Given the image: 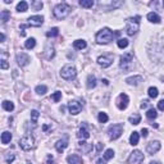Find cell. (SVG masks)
Segmentation results:
<instances>
[{"label": "cell", "instance_id": "b9f144b4", "mask_svg": "<svg viewBox=\"0 0 164 164\" xmlns=\"http://www.w3.org/2000/svg\"><path fill=\"white\" fill-rule=\"evenodd\" d=\"M117 45H118V47H120V49H124V47L128 46V40L127 38H119L117 41Z\"/></svg>", "mask_w": 164, "mask_h": 164}, {"label": "cell", "instance_id": "7c38bea8", "mask_svg": "<svg viewBox=\"0 0 164 164\" xmlns=\"http://www.w3.org/2000/svg\"><path fill=\"white\" fill-rule=\"evenodd\" d=\"M30 62H31V58H30L26 53H18L17 54V63H18L19 67H26Z\"/></svg>", "mask_w": 164, "mask_h": 164}, {"label": "cell", "instance_id": "4fadbf2b", "mask_svg": "<svg viewBox=\"0 0 164 164\" xmlns=\"http://www.w3.org/2000/svg\"><path fill=\"white\" fill-rule=\"evenodd\" d=\"M44 23V17L42 16H32L28 18V24L32 27H40Z\"/></svg>", "mask_w": 164, "mask_h": 164}, {"label": "cell", "instance_id": "9a60e30c", "mask_svg": "<svg viewBox=\"0 0 164 164\" xmlns=\"http://www.w3.org/2000/svg\"><path fill=\"white\" fill-rule=\"evenodd\" d=\"M67 146H68V137H63L62 140H58L57 141V144H55V149H57V151L58 153H63L64 150L67 149Z\"/></svg>", "mask_w": 164, "mask_h": 164}, {"label": "cell", "instance_id": "cb8c5ba5", "mask_svg": "<svg viewBox=\"0 0 164 164\" xmlns=\"http://www.w3.org/2000/svg\"><path fill=\"white\" fill-rule=\"evenodd\" d=\"M139 140H140L139 132H132L131 136H129V144H131L132 146H135V145L139 144Z\"/></svg>", "mask_w": 164, "mask_h": 164}, {"label": "cell", "instance_id": "f907efd6", "mask_svg": "<svg viewBox=\"0 0 164 164\" xmlns=\"http://www.w3.org/2000/svg\"><path fill=\"white\" fill-rule=\"evenodd\" d=\"M96 164H106V160L104 158H99L96 160Z\"/></svg>", "mask_w": 164, "mask_h": 164}, {"label": "cell", "instance_id": "7bdbcfd3", "mask_svg": "<svg viewBox=\"0 0 164 164\" xmlns=\"http://www.w3.org/2000/svg\"><path fill=\"white\" fill-rule=\"evenodd\" d=\"M40 117V113L37 110H31V119H32V123L36 124L37 123V119Z\"/></svg>", "mask_w": 164, "mask_h": 164}, {"label": "cell", "instance_id": "30bf717a", "mask_svg": "<svg viewBox=\"0 0 164 164\" xmlns=\"http://www.w3.org/2000/svg\"><path fill=\"white\" fill-rule=\"evenodd\" d=\"M68 109H69V113L73 115H77L82 110V104L77 100H71L68 103Z\"/></svg>", "mask_w": 164, "mask_h": 164}, {"label": "cell", "instance_id": "6da1fadb", "mask_svg": "<svg viewBox=\"0 0 164 164\" xmlns=\"http://www.w3.org/2000/svg\"><path fill=\"white\" fill-rule=\"evenodd\" d=\"M140 19H141L140 16L131 17V18L127 19V22H126V32H127L128 36H133L137 31H139V28H140Z\"/></svg>", "mask_w": 164, "mask_h": 164}, {"label": "cell", "instance_id": "3957f363", "mask_svg": "<svg viewBox=\"0 0 164 164\" xmlns=\"http://www.w3.org/2000/svg\"><path fill=\"white\" fill-rule=\"evenodd\" d=\"M53 13H54V17H55V18L64 19V18H66V17L71 13V7L68 5V4H66V3H60V4H58V5L54 8Z\"/></svg>", "mask_w": 164, "mask_h": 164}, {"label": "cell", "instance_id": "ffe728a7", "mask_svg": "<svg viewBox=\"0 0 164 164\" xmlns=\"http://www.w3.org/2000/svg\"><path fill=\"white\" fill-rule=\"evenodd\" d=\"M126 82L128 85H133V86H137L142 82V77L141 76H132V77H128L126 78Z\"/></svg>", "mask_w": 164, "mask_h": 164}, {"label": "cell", "instance_id": "d590c367", "mask_svg": "<svg viewBox=\"0 0 164 164\" xmlns=\"http://www.w3.org/2000/svg\"><path fill=\"white\" fill-rule=\"evenodd\" d=\"M59 35V28L58 27H54V28H51L49 30V31L46 32V36L47 37H55V36H58Z\"/></svg>", "mask_w": 164, "mask_h": 164}, {"label": "cell", "instance_id": "91938a15", "mask_svg": "<svg viewBox=\"0 0 164 164\" xmlns=\"http://www.w3.org/2000/svg\"><path fill=\"white\" fill-rule=\"evenodd\" d=\"M163 81H164V78H163Z\"/></svg>", "mask_w": 164, "mask_h": 164}, {"label": "cell", "instance_id": "f1b7e54d", "mask_svg": "<svg viewBox=\"0 0 164 164\" xmlns=\"http://www.w3.org/2000/svg\"><path fill=\"white\" fill-rule=\"evenodd\" d=\"M1 105H3V109H4V110H7V112H12V110H14V104H13L12 101H9V100H4Z\"/></svg>", "mask_w": 164, "mask_h": 164}, {"label": "cell", "instance_id": "7402d4cb", "mask_svg": "<svg viewBox=\"0 0 164 164\" xmlns=\"http://www.w3.org/2000/svg\"><path fill=\"white\" fill-rule=\"evenodd\" d=\"M12 140V133L9 131H4L1 133V144L3 145H7V144H9Z\"/></svg>", "mask_w": 164, "mask_h": 164}, {"label": "cell", "instance_id": "816d5d0a", "mask_svg": "<svg viewBox=\"0 0 164 164\" xmlns=\"http://www.w3.org/2000/svg\"><path fill=\"white\" fill-rule=\"evenodd\" d=\"M103 146H104V144H101V142H98V148H96L98 153H99V151H100V150H101V148H103Z\"/></svg>", "mask_w": 164, "mask_h": 164}, {"label": "cell", "instance_id": "e575fe53", "mask_svg": "<svg viewBox=\"0 0 164 164\" xmlns=\"http://www.w3.org/2000/svg\"><path fill=\"white\" fill-rule=\"evenodd\" d=\"M148 94H149V96L151 98V99H155V98H158L159 91H158V89H157V87H149Z\"/></svg>", "mask_w": 164, "mask_h": 164}, {"label": "cell", "instance_id": "ab89813d", "mask_svg": "<svg viewBox=\"0 0 164 164\" xmlns=\"http://www.w3.org/2000/svg\"><path fill=\"white\" fill-rule=\"evenodd\" d=\"M42 1H37V0H33V1L31 3V7L33 8V10H41V8H42Z\"/></svg>", "mask_w": 164, "mask_h": 164}, {"label": "cell", "instance_id": "8fae6325", "mask_svg": "<svg viewBox=\"0 0 164 164\" xmlns=\"http://www.w3.org/2000/svg\"><path fill=\"white\" fill-rule=\"evenodd\" d=\"M128 103H129V98L127 96L126 94H120L118 99H117V106L119 110H124L128 106Z\"/></svg>", "mask_w": 164, "mask_h": 164}, {"label": "cell", "instance_id": "484cf974", "mask_svg": "<svg viewBox=\"0 0 164 164\" xmlns=\"http://www.w3.org/2000/svg\"><path fill=\"white\" fill-rule=\"evenodd\" d=\"M148 19L151 23H159V22H160V17H159L157 13H154V12H150L149 13V14H148Z\"/></svg>", "mask_w": 164, "mask_h": 164}, {"label": "cell", "instance_id": "4dcf8cb0", "mask_svg": "<svg viewBox=\"0 0 164 164\" xmlns=\"http://www.w3.org/2000/svg\"><path fill=\"white\" fill-rule=\"evenodd\" d=\"M24 46H26V49H33L36 46V40L33 37L27 38V41L24 42Z\"/></svg>", "mask_w": 164, "mask_h": 164}, {"label": "cell", "instance_id": "52a82bcc", "mask_svg": "<svg viewBox=\"0 0 164 164\" xmlns=\"http://www.w3.org/2000/svg\"><path fill=\"white\" fill-rule=\"evenodd\" d=\"M123 133V124L122 123H118V124H113L110 126L109 129H108V135H109V139L110 140H117L122 136Z\"/></svg>", "mask_w": 164, "mask_h": 164}, {"label": "cell", "instance_id": "836d02e7", "mask_svg": "<svg viewBox=\"0 0 164 164\" xmlns=\"http://www.w3.org/2000/svg\"><path fill=\"white\" fill-rule=\"evenodd\" d=\"M35 91H36V94H38V95H44V94L47 92V87H46L45 85H38V86H36Z\"/></svg>", "mask_w": 164, "mask_h": 164}, {"label": "cell", "instance_id": "11a10c76", "mask_svg": "<svg viewBox=\"0 0 164 164\" xmlns=\"http://www.w3.org/2000/svg\"><path fill=\"white\" fill-rule=\"evenodd\" d=\"M103 82H104L105 85H109V81H108V80H103Z\"/></svg>", "mask_w": 164, "mask_h": 164}, {"label": "cell", "instance_id": "9f6ffc18", "mask_svg": "<svg viewBox=\"0 0 164 164\" xmlns=\"http://www.w3.org/2000/svg\"><path fill=\"white\" fill-rule=\"evenodd\" d=\"M150 164H159V163H158V162H151Z\"/></svg>", "mask_w": 164, "mask_h": 164}, {"label": "cell", "instance_id": "e0dca14e", "mask_svg": "<svg viewBox=\"0 0 164 164\" xmlns=\"http://www.w3.org/2000/svg\"><path fill=\"white\" fill-rule=\"evenodd\" d=\"M44 57H45L47 60H51V59L55 57V49H54V46L51 45V44H47V45H46L45 50H44Z\"/></svg>", "mask_w": 164, "mask_h": 164}, {"label": "cell", "instance_id": "5b68a950", "mask_svg": "<svg viewBox=\"0 0 164 164\" xmlns=\"http://www.w3.org/2000/svg\"><path fill=\"white\" fill-rule=\"evenodd\" d=\"M60 76H62V78L67 80V81L75 80L76 77H77L76 67L72 66V64H67V66H64V67L62 68V71H60Z\"/></svg>", "mask_w": 164, "mask_h": 164}, {"label": "cell", "instance_id": "44dd1931", "mask_svg": "<svg viewBox=\"0 0 164 164\" xmlns=\"http://www.w3.org/2000/svg\"><path fill=\"white\" fill-rule=\"evenodd\" d=\"M9 67V63H8V54L7 51H1V60H0V68L1 69H7Z\"/></svg>", "mask_w": 164, "mask_h": 164}, {"label": "cell", "instance_id": "1f68e13d", "mask_svg": "<svg viewBox=\"0 0 164 164\" xmlns=\"http://www.w3.org/2000/svg\"><path fill=\"white\" fill-rule=\"evenodd\" d=\"M141 120V115L140 114H135V115H131V117L128 118V122L131 124H139Z\"/></svg>", "mask_w": 164, "mask_h": 164}, {"label": "cell", "instance_id": "680465c9", "mask_svg": "<svg viewBox=\"0 0 164 164\" xmlns=\"http://www.w3.org/2000/svg\"><path fill=\"white\" fill-rule=\"evenodd\" d=\"M163 7H164V1H163Z\"/></svg>", "mask_w": 164, "mask_h": 164}, {"label": "cell", "instance_id": "f5cc1de1", "mask_svg": "<svg viewBox=\"0 0 164 164\" xmlns=\"http://www.w3.org/2000/svg\"><path fill=\"white\" fill-rule=\"evenodd\" d=\"M0 40H1V42H4V40H5V35L1 32V35H0Z\"/></svg>", "mask_w": 164, "mask_h": 164}, {"label": "cell", "instance_id": "f546056e", "mask_svg": "<svg viewBox=\"0 0 164 164\" xmlns=\"http://www.w3.org/2000/svg\"><path fill=\"white\" fill-rule=\"evenodd\" d=\"M146 117H148V119L153 120L158 117V113H157V109H154V108H150V109L148 110V113H146Z\"/></svg>", "mask_w": 164, "mask_h": 164}, {"label": "cell", "instance_id": "4316f807", "mask_svg": "<svg viewBox=\"0 0 164 164\" xmlns=\"http://www.w3.org/2000/svg\"><path fill=\"white\" fill-rule=\"evenodd\" d=\"M86 85H87V89H90V90L94 89L95 86H96V77H95L94 75H90L87 77V83Z\"/></svg>", "mask_w": 164, "mask_h": 164}, {"label": "cell", "instance_id": "f35d334b", "mask_svg": "<svg viewBox=\"0 0 164 164\" xmlns=\"http://www.w3.org/2000/svg\"><path fill=\"white\" fill-rule=\"evenodd\" d=\"M28 9V4L26 1H21L18 3V5H17V10L18 12H26Z\"/></svg>", "mask_w": 164, "mask_h": 164}, {"label": "cell", "instance_id": "6f0895ef", "mask_svg": "<svg viewBox=\"0 0 164 164\" xmlns=\"http://www.w3.org/2000/svg\"><path fill=\"white\" fill-rule=\"evenodd\" d=\"M27 164H32V163L31 162H27Z\"/></svg>", "mask_w": 164, "mask_h": 164}, {"label": "cell", "instance_id": "2e32d148", "mask_svg": "<svg viewBox=\"0 0 164 164\" xmlns=\"http://www.w3.org/2000/svg\"><path fill=\"white\" fill-rule=\"evenodd\" d=\"M99 5L103 9H114V8H118L122 5V1H109V3H105V1H99Z\"/></svg>", "mask_w": 164, "mask_h": 164}, {"label": "cell", "instance_id": "8d00e7d4", "mask_svg": "<svg viewBox=\"0 0 164 164\" xmlns=\"http://www.w3.org/2000/svg\"><path fill=\"white\" fill-rule=\"evenodd\" d=\"M98 119H99V122H100V123H106L108 119H109V117H108V114L104 113V112H100L99 115H98Z\"/></svg>", "mask_w": 164, "mask_h": 164}, {"label": "cell", "instance_id": "bcb514c9", "mask_svg": "<svg viewBox=\"0 0 164 164\" xmlns=\"http://www.w3.org/2000/svg\"><path fill=\"white\" fill-rule=\"evenodd\" d=\"M46 163H47V164H54V158L51 157V155H47V158H46Z\"/></svg>", "mask_w": 164, "mask_h": 164}, {"label": "cell", "instance_id": "ac0fdd59", "mask_svg": "<svg viewBox=\"0 0 164 164\" xmlns=\"http://www.w3.org/2000/svg\"><path fill=\"white\" fill-rule=\"evenodd\" d=\"M78 149L82 150V153H85V154H89L90 151L92 150V145L91 144H87L85 140H82L78 142Z\"/></svg>", "mask_w": 164, "mask_h": 164}, {"label": "cell", "instance_id": "5bb4252c", "mask_svg": "<svg viewBox=\"0 0 164 164\" xmlns=\"http://www.w3.org/2000/svg\"><path fill=\"white\" fill-rule=\"evenodd\" d=\"M162 148V145H160V142L159 141H151L150 144H148V146H146V151H148L149 154H155V153H158L159 150H160Z\"/></svg>", "mask_w": 164, "mask_h": 164}, {"label": "cell", "instance_id": "c3c4849f", "mask_svg": "<svg viewBox=\"0 0 164 164\" xmlns=\"http://www.w3.org/2000/svg\"><path fill=\"white\" fill-rule=\"evenodd\" d=\"M26 27H27V26H26V24H21V36H24L26 35V32H24V28Z\"/></svg>", "mask_w": 164, "mask_h": 164}, {"label": "cell", "instance_id": "d6a6232c", "mask_svg": "<svg viewBox=\"0 0 164 164\" xmlns=\"http://www.w3.org/2000/svg\"><path fill=\"white\" fill-rule=\"evenodd\" d=\"M4 159H5V162H7L8 164H12L13 162H14V159H16V154L13 153V151H9V153H7V154H5Z\"/></svg>", "mask_w": 164, "mask_h": 164}, {"label": "cell", "instance_id": "d6986e66", "mask_svg": "<svg viewBox=\"0 0 164 164\" xmlns=\"http://www.w3.org/2000/svg\"><path fill=\"white\" fill-rule=\"evenodd\" d=\"M77 136H78L80 139H82V140H86V139H89V137H90V132H89L87 127H86V124H83V126L80 128V131H78V133H77Z\"/></svg>", "mask_w": 164, "mask_h": 164}, {"label": "cell", "instance_id": "f6af8a7d", "mask_svg": "<svg viewBox=\"0 0 164 164\" xmlns=\"http://www.w3.org/2000/svg\"><path fill=\"white\" fill-rule=\"evenodd\" d=\"M158 109H159V110H162V112H164V99L158 103Z\"/></svg>", "mask_w": 164, "mask_h": 164}, {"label": "cell", "instance_id": "d4e9b609", "mask_svg": "<svg viewBox=\"0 0 164 164\" xmlns=\"http://www.w3.org/2000/svg\"><path fill=\"white\" fill-rule=\"evenodd\" d=\"M73 46H75V49H77V50H83V49H86L87 44H86L85 40H76L73 42Z\"/></svg>", "mask_w": 164, "mask_h": 164}, {"label": "cell", "instance_id": "9c48e42d", "mask_svg": "<svg viewBox=\"0 0 164 164\" xmlns=\"http://www.w3.org/2000/svg\"><path fill=\"white\" fill-rule=\"evenodd\" d=\"M113 55L109 54V55H101V57L98 58V64L103 68H108L112 66V63H113Z\"/></svg>", "mask_w": 164, "mask_h": 164}, {"label": "cell", "instance_id": "681fc988", "mask_svg": "<svg viewBox=\"0 0 164 164\" xmlns=\"http://www.w3.org/2000/svg\"><path fill=\"white\" fill-rule=\"evenodd\" d=\"M148 104H149V101H148V100H144V101L141 103V105H140L141 109H145V108H148Z\"/></svg>", "mask_w": 164, "mask_h": 164}, {"label": "cell", "instance_id": "7dc6e473", "mask_svg": "<svg viewBox=\"0 0 164 164\" xmlns=\"http://www.w3.org/2000/svg\"><path fill=\"white\" fill-rule=\"evenodd\" d=\"M148 132H149L148 128H142V129H141V136H142V137H148V135H149Z\"/></svg>", "mask_w": 164, "mask_h": 164}, {"label": "cell", "instance_id": "60d3db41", "mask_svg": "<svg viewBox=\"0 0 164 164\" xmlns=\"http://www.w3.org/2000/svg\"><path fill=\"white\" fill-rule=\"evenodd\" d=\"M114 157V150L113 149H106L105 153H104V159L105 160H109V159H112Z\"/></svg>", "mask_w": 164, "mask_h": 164}, {"label": "cell", "instance_id": "277c9868", "mask_svg": "<svg viewBox=\"0 0 164 164\" xmlns=\"http://www.w3.org/2000/svg\"><path fill=\"white\" fill-rule=\"evenodd\" d=\"M120 69H123V72H128L132 69L133 67V54L132 53H126L120 57V63H119Z\"/></svg>", "mask_w": 164, "mask_h": 164}, {"label": "cell", "instance_id": "7a4b0ae2", "mask_svg": "<svg viewBox=\"0 0 164 164\" xmlns=\"http://www.w3.org/2000/svg\"><path fill=\"white\" fill-rule=\"evenodd\" d=\"M96 42L98 44H109L114 38V33L109 28H103L96 33Z\"/></svg>", "mask_w": 164, "mask_h": 164}, {"label": "cell", "instance_id": "83f0119b", "mask_svg": "<svg viewBox=\"0 0 164 164\" xmlns=\"http://www.w3.org/2000/svg\"><path fill=\"white\" fill-rule=\"evenodd\" d=\"M9 17H10V13L9 10H1L0 13V21H1V23H7L8 21H9Z\"/></svg>", "mask_w": 164, "mask_h": 164}, {"label": "cell", "instance_id": "db71d44e", "mask_svg": "<svg viewBox=\"0 0 164 164\" xmlns=\"http://www.w3.org/2000/svg\"><path fill=\"white\" fill-rule=\"evenodd\" d=\"M49 128H50V127L47 126V124H44V126H42V129H44V131H47Z\"/></svg>", "mask_w": 164, "mask_h": 164}, {"label": "cell", "instance_id": "74e56055", "mask_svg": "<svg viewBox=\"0 0 164 164\" xmlns=\"http://www.w3.org/2000/svg\"><path fill=\"white\" fill-rule=\"evenodd\" d=\"M80 5L83 8H92L94 0H80Z\"/></svg>", "mask_w": 164, "mask_h": 164}, {"label": "cell", "instance_id": "ba28073f", "mask_svg": "<svg viewBox=\"0 0 164 164\" xmlns=\"http://www.w3.org/2000/svg\"><path fill=\"white\" fill-rule=\"evenodd\" d=\"M144 154L140 150H133L131 155L128 157V164H141L144 162Z\"/></svg>", "mask_w": 164, "mask_h": 164}, {"label": "cell", "instance_id": "8992f818", "mask_svg": "<svg viewBox=\"0 0 164 164\" xmlns=\"http://www.w3.org/2000/svg\"><path fill=\"white\" fill-rule=\"evenodd\" d=\"M33 145H35V137H33L31 133L24 135L22 139L19 140V146H21V149L22 150H24V151L31 150L33 148Z\"/></svg>", "mask_w": 164, "mask_h": 164}, {"label": "cell", "instance_id": "603a6c76", "mask_svg": "<svg viewBox=\"0 0 164 164\" xmlns=\"http://www.w3.org/2000/svg\"><path fill=\"white\" fill-rule=\"evenodd\" d=\"M67 162H68V164H80L81 158L76 154H72V155H68L67 157Z\"/></svg>", "mask_w": 164, "mask_h": 164}, {"label": "cell", "instance_id": "ee69618b", "mask_svg": "<svg viewBox=\"0 0 164 164\" xmlns=\"http://www.w3.org/2000/svg\"><path fill=\"white\" fill-rule=\"evenodd\" d=\"M51 99H53L55 103H58L60 99H62V92H60V91H55L53 95H51Z\"/></svg>", "mask_w": 164, "mask_h": 164}]
</instances>
